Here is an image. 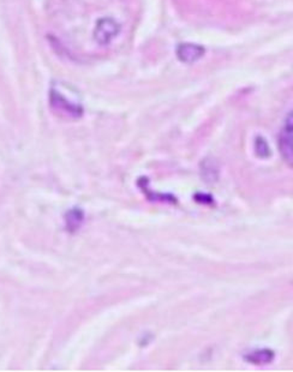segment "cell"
<instances>
[{
	"mask_svg": "<svg viewBox=\"0 0 293 372\" xmlns=\"http://www.w3.org/2000/svg\"><path fill=\"white\" fill-rule=\"evenodd\" d=\"M279 151L285 164L293 168V111L287 114L280 132Z\"/></svg>",
	"mask_w": 293,
	"mask_h": 372,
	"instance_id": "cell-1",
	"label": "cell"
},
{
	"mask_svg": "<svg viewBox=\"0 0 293 372\" xmlns=\"http://www.w3.org/2000/svg\"><path fill=\"white\" fill-rule=\"evenodd\" d=\"M120 32V24L113 19H99L94 29V39L96 43L106 46L112 43L118 36Z\"/></svg>",
	"mask_w": 293,
	"mask_h": 372,
	"instance_id": "cell-2",
	"label": "cell"
},
{
	"mask_svg": "<svg viewBox=\"0 0 293 372\" xmlns=\"http://www.w3.org/2000/svg\"><path fill=\"white\" fill-rule=\"evenodd\" d=\"M206 48L197 43H180L177 47V58L184 64H193L204 57Z\"/></svg>",
	"mask_w": 293,
	"mask_h": 372,
	"instance_id": "cell-3",
	"label": "cell"
},
{
	"mask_svg": "<svg viewBox=\"0 0 293 372\" xmlns=\"http://www.w3.org/2000/svg\"><path fill=\"white\" fill-rule=\"evenodd\" d=\"M275 354L273 351L270 349H256L252 351L250 353L246 354V362H249L250 364H255V365H267L273 362Z\"/></svg>",
	"mask_w": 293,
	"mask_h": 372,
	"instance_id": "cell-4",
	"label": "cell"
},
{
	"mask_svg": "<svg viewBox=\"0 0 293 372\" xmlns=\"http://www.w3.org/2000/svg\"><path fill=\"white\" fill-rule=\"evenodd\" d=\"M51 101L54 106H57L59 109L67 111V113L74 114L75 112L80 114V105H74L67 101V98L64 95L61 94L58 90H52L51 91Z\"/></svg>",
	"mask_w": 293,
	"mask_h": 372,
	"instance_id": "cell-5",
	"label": "cell"
},
{
	"mask_svg": "<svg viewBox=\"0 0 293 372\" xmlns=\"http://www.w3.org/2000/svg\"><path fill=\"white\" fill-rule=\"evenodd\" d=\"M256 154L260 157H268L270 155V149L268 143L262 137H257L255 142Z\"/></svg>",
	"mask_w": 293,
	"mask_h": 372,
	"instance_id": "cell-6",
	"label": "cell"
}]
</instances>
